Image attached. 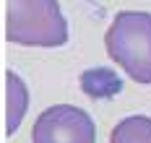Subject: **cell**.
Instances as JSON below:
<instances>
[{"mask_svg":"<svg viewBox=\"0 0 151 143\" xmlns=\"http://www.w3.org/2000/svg\"><path fill=\"white\" fill-rule=\"evenodd\" d=\"M5 39L26 47H63L68 21L58 0H5Z\"/></svg>","mask_w":151,"mask_h":143,"instance_id":"1","label":"cell"},{"mask_svg":"<svg viewBox=\"0 0 151 143\" xmlns=\"http://www.w3.org/2000/svg\"><path fill=\"white\" fill-rule=\"evenodd\" d=\"M107 55L136 83H151V13L120 11L104 36Z\"/></svg>","mask_w":151,"mask_h":143,"instance_id":"2","label":"cell"},{"mask_svg":"<svg viewBox=\"0 0 151 143\" xmlns=\"http://www.w3.org/2000/svg\"><path fill=\"white\" fill-rule=\"evenodd\" d=\"M31 143H96V125L86 109L55 104L37 117Z\"/></svg>","mask_w":151,"mask_h":143,"instance_id":"3","label":"cell"},{"mask_svg":"<svg viewBox=\"0 0 151 143\" xmlns=\"http://www.w3.org/2000/svg\"><path fill=\"white\" fill-rule=\"evenodd\" d=\"M29 107L26 83L16 70H5V135H13Z\"/></svg>","mask_w":151,"mask_h":143,"instance_id":"4","label":"cell"},{"mask_svg":"<svg viewBox=\"0 0 151 143\" xmlns=\"http://www.w3.org/2000/svg\"><path fill=\"white\" fill-rule=\"evenodd\" d=\"M109 143H151V117L130 114L109 133Z\"/></svg>","mask_w":151,"mask_h":143,"instance_id":"5","label":"cell"},{"mask_svg":"<svg viewBox=\"0 0 151 143\" xmlns=\"http://www.w3.org/2000/svg\"><path fill=\"white\" fill-rule=\"evenodd\" d=\"M81 86L89 91V96H112L120 89V81L115 78L109 70H86V76L81 78Z\"/></svg>","mask_w":151,"mask_h":143,"instance_id":"6","label":"cell"}]
</instances>
